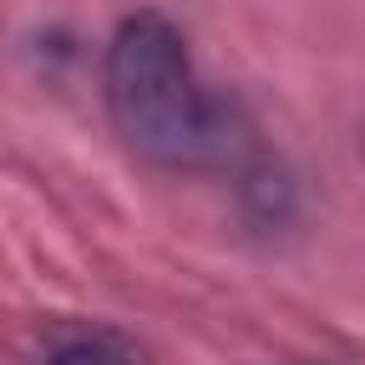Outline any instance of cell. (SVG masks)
Instances as JSON below:
<instances>
[{
    "mask_svg": "<svg viewBox=\"0 0 365 365\" xmlns=\"http://www.w3.org/2000/svg\"><path fill=\"white\" fill-rule=\"evenodd\" d=\"M103 103L125 148L154 165H205L222 154V108L205 97L188 40L160 11H131L103 51Z\"/></svg>",
    "mask_w": 365,
    "mask_h": 365,
    "instance_id": "1",
    "label": "cell"
},
{
    "mask_svg": "<svg viewBox=\"0 0 365 365\" xmlns=\"http://www.w3.org/2000/svg\"><path fill=\"white\" fill-rule=\"evenodd\" d=\"M46 365H137L120 342H108V336H74V342H63Z\"/></svg>",
    "mask_w": 365,
    "mask_h": 365,
    "instance_id": "2",
    "label": "cell"
}]
</instances>
